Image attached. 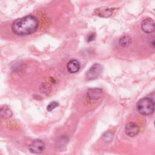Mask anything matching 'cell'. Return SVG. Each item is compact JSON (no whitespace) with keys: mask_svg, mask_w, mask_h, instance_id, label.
Returning <instances> with one entry per match:
<instances>
[{"mask_svg":"<svg viewBox=\"0 0 155 155\" xmlns=\"http://www.w3.org/2000/svg\"><path fill=\"white\" fill-rule=\"evenodd\" d=\"M38 26V19L32 15H28L15 20L12 24V30L17 35L25 36L35 32Z\"/></svg>","mask_w":155,"mask_h":155,"instance_id":"1","label":"cell"},{"mask_svg":"<svg viewBox=\"0 0 155 155\" xmlns=\"http://www.w3.org/2000/svg\"><path fill=\"white\" fill-rule=\"evenodd\" d=\"M137 110L142 115H150L154 111V102L150 97H143L138 101Z\"/></svg>","mask_w":155,"mask_h":155,"instance_id":"2","label":"cell"},{"mask_svg":"<svg viewBox=\"0 0 155 155\" xmlns=\"http://www.w3.org/2000/svg\"><path fill=\"white\" fill-rule=\"evenodd\" d=\"M102 71V67L99 64H94L93 65L86 74L87 80H93L97 78Z\"/></svg>","mask_w":155,"mask_h":155,"instance_id":"3","label":"cell"},{"mask_svg":"<svg viewBox=\"0 0 155 155\" xmlns=\"http://www.w3.org/2000/svg\"><path fill=\"white\" fill-rule=\"evenodd\" d=\"M45 149L44 142L40 139H37L31 142L29 146V150L34 154H40L44 151Z\"/></svg>","mask_w":155,"mask_h":155,"instance_id":"4","label":"cell"},{"mask_svg":"<svg viewBox=\"0 0 155 155\" xmlns=\"http://www.w3.org/2000/svg\"><path fill=\"white\" fill-rule=\"evenodd\" d=\"M139 132V126L134 122H128L125 127V134L130 137L136 136Z\"/></svg>","mask_w":155,"mask_h":155,"instance_id":"5","label":"cell"},{"mask_svg":"<svg viewBox=\"0 0 155 155\" xmlns=\"http://www.w3.org/2000/svg\"><path fill=\"white\" fill-rule=\"evenodd\" d=\"M141 28L143 32L151 33L154 30V22L151 18L144 19L141 24Z\"/></svg>","mask_w":155,"mask_h":155,"instance_id":"6","label":"cell"},{"mask_svg":"<svg viewBox=\"0 0 155 155\" xmlns=\"http://www.w3.org/2000/svg\"><path fill=\"white\" fill-rule=\"evenodd\" d=\"M67 68L70 73H75L79 70L80 64L78 60L71 59L67 63Z\"/></svg>","mask_w":155,"mask_h":155,"instance_id":"7","label":"cell"},{"mask_svg":"<svg viewBox=\"0 0 155 155\" xmlns=\"http://www.w3.org/2000/svg\"><path fill=\"white\" fill-rule=\"evenodd\" d=\"M103 91L101 88H90L87 91L88 97L93 100H96L100 98L102 94Z\"/></svg>","mask_w":155,"mask_h":155,"instance_id":"8","label":"cell"},{"mask_svg":"<svg viewBox=\"0 0 155 155\" xmlns=\"http://www.w3.org/2000/svg\"><path fill=\"white\" fill-rule=\"evenodd\" d=\"M113 10L111 8H108L106 7H101L95 10V13L97 15L103 17V18H108L113 13Z\"/></svg>","mask_w":155,"mask_h":155,"instance_id":"9","label":"cell"},{"mask_svg":"<svg viewBox=\"0 0 155 155\" xmlns=\"http://www.w3.org/2000/svg\"><path fill=\"white\" fill-rule=\"evenodd\" d=\"M12 115V111L8 107H3L0 109V117L3 119H8Z\"/></svg>","mask_w":155,"mask_h":155,"instance_id":"10","label":"cell"},{"mask_svg":"<svg viewBox=\"0 0 155 155\" xmlns=\"http://www.w3.org/2000/svg\"><path fill=\"white\" fill-rule=\"evenodd\" d=\"M131 43V39L129 36L125 35L122 36L119 39V44L124 47H128Z\"/></svg>","mask_w":155,"mask_h":155,"instance_id":"11","label":"cell"},{"mask_svg":"<svg viewBox=\"0 0 155 155\" xmlns=\"http://www.w3.org/2000/svg\"><path fill=\"white\" fill-rule=\"evenodd\" d=\"M103 138L105 142H108L112 140L113 138V134L111 132H106L104 135H103Z\"/></svg>","mask_w":155,"mask_h":155,"instance_id":"12","label":"cell"},{"mask_svg":"<svg viewBox=\"0 0 155 155\" xmlns=\"http://www.w3.org/2000/svg\"><path fill=\"white\" fill-rule=\"evenodd\" d=\"M59 106V103L56 101H53L51 103H50L47 107V110L48 111H51L53 110H54V108H56V107H58Z\"/></svg>","mask_w":155,"mask_h":155,"instance_id":"13","label":"cell"},{"mask_svg":"<svg viewBox=\"0 0 155 155\" xmlns=\"http://www.w3.org/2000/svg\"><path fill=\"white\" fill-rule=\"evenodd\" d=\"M94 38H95V34L93 33H90V34H89V35H88L87 41L88 42H90V41H93Z\"/></svg>","mask_w":155,"mask_h":155,"instance_id":"14","label":"cell"}]
</instances>
